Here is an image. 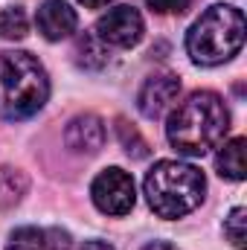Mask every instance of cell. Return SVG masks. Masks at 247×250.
<instances>
[{
	"label": "cell",
	"instance_id": "cell-1",
	"mask_svg": "<svg viewBox=\"0 0 247 250\" xmlns=\"http://www.w3.org/2000/svg\"><path fill=\"white\" fill-rule=\"evenodd\" d=\"M227 128L230 114L224 108V99L212 90H198L172 111L166 137L181 154L201 157L224 140Z\"/></svg>",
	"mask_w": 247,
	"mask_h": 250
},
{
	"label": "cell",
	"instance_id": "cell-2",
	"mask_svg": "<svg viewBox=\"0 0 247 250\" xmlns=\"http://www.w3.org/2000/svg\"><path fill=\"white\" fill-rule=\"evenodd\" d=\"M50 96V79L44 64L29 53H0V117L29 120L44 108Z\"/></svg>",
	"mask_w": 247,
	"mask_h": 250
},
{
	"label": "cell",
	"instance_id": "cell-3",
	"mask_svg": "<svg viewBox=\"0 0 247 250\" xmlns=\"http://www.w3.org/2000/svg\"><path fill=\"white\" fill-rule=\"evenodd\" d=\"M245 44V15L236 6H209L186 32V53L195 64L215 67L230 62Z\"/></svg>",
	"mask_w": 247,
	"mask_h": 250
},
{
	"label": "cell",
	"instance_id": "cell-4",
	"mask_svg": "<svg viewBox=\"0 0 247 250\" xmlns=\"http://www.w3.org/2000/svg\"><path fill=\"white\" fill-rule=\"evenodd\" d=\"M206 192V181L201 169L181 160H160L145 175V198L148 207L160 218H184L192 212Z\"/></svg>",
	"mask_w": 247,
	"mask_h": 250
},
{
	"label": "cell",
	"instance_id": "cell-5",
	"mask_svg": "<svg viewBox=\"0 0 247 250\" xmlns=\"http://www.w3.org/2000/svg\"><path fill=\"white\" fill-rule=\"evenodd\" d=\"M90 198H93V204H96L105 215H125V212H131V207H134V201H137V195H134V181H131L128 172L111 166V169H105V172L93 181Z\"/></svg>",
	"mask_w": 247,
	"mask_h": 250
},
{
	"label": "cell",
	"instance_id": "cell-6",
	"mask_svg": "<svg viewBox=\"0 0 247 250\" xmlns=\"http://www.w3.org/2000/svg\"><path fill=\"white\" fill-rule=\"evenodd\" d=\"M143 32H145V23L134 6L108 9V15H102L96 23V38L111 47H134L143 38Z\"/></svg>",
	"mask_w": 247,
	"mask_h": 250
},
{
	"label": "cell",
	"instance_id": "cell-7",
	"mask_svg": "<svg viewBox=\"0 0 247 250\" xmlns=\"http://www.w3.org/2000/svg\"><path fill=\"white\" fill-rule=\"evenodd\" d=\"M181 93V79L172 76V73H157L151 79H145L140 96H137V105L143 111V117L148 120H160L178 99Z\"/></svg>",
	"mask_w": 247,
	"mask_h": 250
},
{
	"label": "cell",
	"instance_id": "cell-8",
	"mask_svg": "<svg viewBox=\"0 0 247 250\" xmlns=\"http://www.w3.org/2000/svg\"><path fill=\"white\" fill-rule=\"evenodd\" d=\"M64 143H67V148H73L79 154H96L105 143V125L93 114H79L67 125Z\"/></svg>",
	"mask_w": 247,
	"mask_h": 250
},
{
	"label": "cell",
	"instance_id": "cell-9",
	"mask_svg": "<svg viewBox=\"0 0 247 250\" xmlns=\"http://www.w3.org/2000/svg\"><path fill=\"white\" fill-rule=\"evenodd\" d=\"M35 21H38V29H41V35L47 41H62L70 32H76V26H79L76 9H70L64 0H47V3H41Z\"/></svg>",
	"mask_w": 247,
	"mask_h": 250
},
{
	"label": "cell",
	"instance_id": "cell-10",
	"mask_svg": "<svg viewBox=\"0 0 247 250\" xmlns=\"http://www.w3.org/2000/svg\"><path fill=\"white\" fill-rule=\"evenodd\" d=\"M215 166H218V175L227 178V181H245V140L236 137L230 143L221 146L218 157H215Z\"/></svg>",
	"mask_w": 247,
	"mask_h": 250
},
{
	"label": "cell",
	"instance_id": "cell-11",
	"mask_svg": "<svg viewBox=\"0 0 247 250\" xmlns=\"http://www.w3.org/2000/svg\"><path fill=\"white\" fill-rule=\"evenodd\" d=\"M76 62L82 67H87V70H96V67H102L108 62V50L99 44V38L93 32H82L76 38Z\"/></svg>",
	"mask_w": 247,
	"mask_h": 250
},
{
	"label": "cell",
	"instance_id": "cell-12",
	"mask_svg": "<svg viewBox=\"0 0 247 250\" xmlns=\"http://www.w3.org/2000/svg\"><path fill=\"white\" fill-rule=\"evenodd\" d=\"M23 192H26V178H23L18 169L3 166V169H0V209L15 207Z\"/></svg>",
	"mask_w": 247,
	"mask_h": 250
},
{
	"label": "cell",
	"instance_id": "cell-13",
	"mask_svg": "<svg viewBox=\"0 0 247 250\" xmlns=\"http://www.w3.org/2000/svg\"><path fill=\"white\" fill-rule=\"evenodd\" d=\"M26 29H29V23H26V15L21 6H9L0 12V38L21 41V38H26Z\"/></svg>",
	"mask_w": 247,
	"mask_h": 250
},
{
	"label": "cell",
	"instance_id": "cell-14",
	"mask_svg": "<svg viewBox=\"0 0 247 250\" xmlns=\"http://www.w3.org/2000/svg\"><path fill=\"white\" fill-rule=\"evenodd\" d=\"M117 137H120V143H123V148L134 157V160H143V157H148V143L140 137V131L134 128V125H128L125 120L117 123Z\"/></svg>",
	"mask_w": 247,
	"mask_h": 250
},
{
	"label": "cell",
	"instance_id": "cell-15",
	"mask_svg": "<svg viewBox=\"0 0 247 250\" xmlns=\"http://www.w3.org/2000/svg\"><path fill=\"white\" fill-rule=\"evenodd\" d=\"M224 236L233 242V248L239 250L247 248V209L245 207H236L230 212V218L224 221Z\"/></svg>",
	"mask_w": 247,
	"mask_h": 250
},
{
	"label": "cell",
	"instance_id": "cell-16",
	"mask_svg": "<svg viewBox=\"0 0 247 250\" xmlns=\"http://www.w3.org/2000/svg\"><path fill=\"white\" fill-rule=\"evenodd\" d=\"M6 250H47L44 230H38V227H21V230H15Z\"/></svg>",
	"mask_w": 247,
	"mask_h": 250
},
{
	"label": "cell",
	"instance_id": "cell-17",
	"mask_svg": "<svg viewBox=\"0 0 247 250\" xmlns=\"http://www.w3.org/2000/svg\"><path fill=\"white\" fill-rule=\"evenodd\" d=\"M44 245H47V250H70V233L53 227L44 233Z\"/></svg>",
	"mask_w": 247,
	"mask_h": 250
},
{
	"label": "cell",
	"instance_id": "cell-18",
	"mask_svg": "<svg viewBox=\"0 0 247 250\" xmlns=\"http://www.w3.org/2000/svg\"><path fill=\"white\" fill-rule=\"evenodd\" d=\"M148 6L160 15H169V12H184L189 6V0H148Z\"/></svg>",
	"mask_w": 247,
	"mask_h": 250
},
{
	"label": "cell",
	"instance_id": "cell-19",
	"mask_svg": "<svg viewBox=\"0 0 247 250\" xmlns=\"http://www.w3.org/2000/svg\"><path fill=\"white\" fill-rule=\"evenodd\" d=\"M82 250H114V248H111L108 242H84Z\"/></svg>",
	"mask_w": 247,
	"mask_h": 250
},
{
	"label": "cell",
	"instance_id": "cell-20",
	"mask_svg": "<svg viewBox=\"0 0 247 250\" xmlns=\"http://www.w3.org/2000/svg\"><path fill=\"white\" fill-rule=\"evenodd\" d=\"M143 250H178V248L169 245V242H151V245H145Z\"/></svg>",
	"mask_w": 247,
	"mask_h": 250
},
{
	"label": "cell",
	"instance_id": "cell-21",
	"mask_svg": "<svg viewBox=\"0 0 247 250\" xmlns=\"http://www.w3.org/2000/svg\"><path fill=\"white\" fill-rule=\"evenodd\" d=\"M84 9H102V6H108L111 0H79Z\"/></svg>",
	"mask_w": 247,
	"mask_h": 250
}]
</instances>
